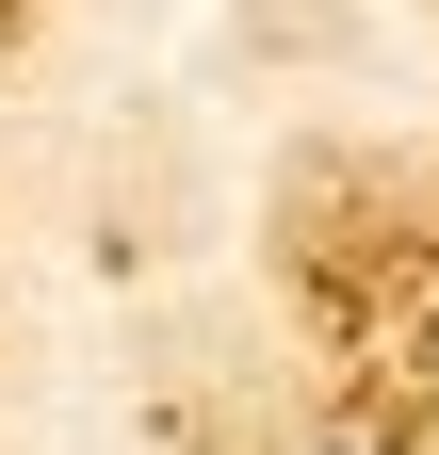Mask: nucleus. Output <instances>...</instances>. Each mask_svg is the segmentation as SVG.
I'll list each match as a JSON object with an SVG mask.
<instances>
[{
	"instance_id": "f257e3e1",
	"label": "nucleus",
	"mask_w": 439,
	"mask_h": 455,
	"mask_svg": "<svg viewBox=\"0 0 439 455\" xmlns=\"http://www.w3.org/2000/svg\"><path fill=\"white\" fill-rule=\"evenodd\" d=\"M309 455H407V439H374V423H342V439H309Z\"/></svg>"
}]
</instances>
